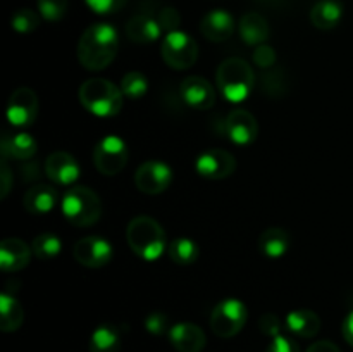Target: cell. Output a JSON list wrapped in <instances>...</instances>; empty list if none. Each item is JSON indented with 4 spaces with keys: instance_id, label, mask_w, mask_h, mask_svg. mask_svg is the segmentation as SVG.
Segmentation results:
<instances>
[{
    "instance_id": "4fadbf2b",
    "label": "cell",
    "mask_w": 353,
    "mask_h": 352,
    "mask_svg": "<svg viewBox=\"0 0 353 352\" xmlns=\"http://www.w3.org/2000/svg\"><path fill=\"white\" fill-rule=\"evenodd\" d=\"M228 138L236 145L254 144L259 135V123L254 114L247 109H233L224 123Z\"/></svg>"
},
{
    "instance_id": "30bf717a",
    "label": "cell",
    "mask_w": 353,
    "mask_h": 352,
    "mask_svg": "<svg viewBox=\"0 0 353 352\" xmlns=\"http://www.w3.org/2000/svg\"><path fill=\"white\" fill-rule=\"evenodd\" d=\"M172 182V169L162 161H145L134 173V185L141 193L159 195Z\"/></svg>"
},
{
    "instance_id": "8fae6325",
    "label": "cell",
    "mask_w": 353,
    "mask_h": 352,
    "mask_svg": "<svg viewBox=\"0 0 353 352\" xmlns=\"http://www.w3.org/2000/svg\"><path fill=\"white\" fill-rule=\"evenodd\" d=\"M112 254V244L103 237H95V235L81 238L72 247V255L76 261L92 269L109 264Z\"/></svg>"
},
{
    "instance_id": "9c48e42d",
    "label": "cell",
    "mask_w": 353,
    "mask_h": 352,
    "mask_svg": "<svg viewBox=\"0 0 353 352\" xmlns=\"http://www.w3.org/2000/svg\"><path fill=\"white\" fill-rule=\"evenodd\" d=\"M38 109H40V102H38L37 93L28 86H21L10 93L9 102H7V121L17 128L31 126L37 119Z\"/></svg>"
},
{
    "instance_id": "d590c367",
    "label": "cell",
    "mask_w": 353,
    "mask_h": 352,
    "mask_svg": "<svg viewBox=\"0 0 353 352\" xmlns=\"http://www.w3.org/2000/svg\"><path fill=\"white\" fill-rule=\"evenodd\" d=\"M86 6L97 14H112L124 7L128 0H85Z\"/></svg>"
},
{
    "instance_id": "44dd1931",
    "label": "cell",
    "mask_w": 353,
    "mask_h": 352,
    "mask_svg": "<svg viewBox=\"0 0 353 352\" xmlns=\"http://www.w3.org/2000/svg\"><path fill=\"white\" fill-rule=\"evenodd\" d=\"M292 245V237L285 228L272 226L259 237V251L268 259H281Z\"/></svg>"
},
{
    "instance_id": "603a6c76",
    "label": "cell",
    "mask_w": 353,
    "mask_h": 352,
    "mask_svg": "<svg viewBox=\"0 0 353 352\" xmlns=\"http://www.w3.org/2000/svg\"><path fill=\"white\" fill-rule=\"evenodd\" d=\"M2 157H12L17 161H28L37 154V140L28 133H14L3 135L2 145Z\"/></svg>"
},
{
    "instance_id": "7c38bea8",
    "label": "cell",
    "mask_w": 353,
    "mask_h": 352,
    "mask_svg": "<svg viewBox=\"0 0 353 352\" xmlns=\"http://www.w3.org/2000/svg\"><path fill=\"white\" fill-rule=\"evenodd\" d=\"M195 169L202 178L224 179L236 169V159L223 148H209L199 155Z\"/></svg>"
},
{
    "instance_id": "1f68e13d",
    "label": "cell",
    "mask_w": 353,
    "mask_h": 352,
    "mask_svg": "<svg viewBox=\"0 0 353 352\" xmlns=\"http://www.w3.org/2000/svg\"><path fill=\"white\" fill-rule=\"evenodd\" d=\"M38 12L45 21H61L68 12L69 0H37Z\"/></svg>"
},
{
    "instance_id": "d4e9b609",
    "label": "cell",
    "mask_w": 353,
    "mask_h": 352,
    "mask_svg": "<svg viewBox=\"0 0 353 352\" xmlns=\"http://www.w3.org/2000/svg\"><path fill=\"white\" fill-rule=\"evenodd\" d=\"M286 328L296 337L312 338L321 330V317L310 309H296L286 316Z\"/></svg>"
},
{
    "instance_id": "74e56055",
    "label": "cell",
    "mask_w": 353,
    "mask_h": 352,
    "mask_svg": "<svg viewBox=\"0 0 353 352\" xmlns=\"http://www.w3.org/2000/svg\"><path fill=\"white\" fill-rule=\"evenodd\" d=\"M265 352H300V347L293 338L281 333L278 335V337L272 338V342L269 344L268 351Z\"/></svg>"
},
{
    "instance_id": "ba28073f",
    "label": "cell",
    "mask_w": 353,
    "mask_h": 352,
    "mask_svg": "<svg viewBox=\"0 0 353 352\" xmlns=\"http://www.w3.org/2000/svg\"><path fill=\"white\" fill-rule=\"evenodd\" d=\"M128 145L116 135H107L93 148V164L103 176H116L128 164Z\"/></svg>"
},
{
    "instance_id": "b9f144b4",
    "label": "cell",
    "mask_w": 353,
    "mask_h": 352,
    "mask_svg": "<svg viewBox=\"0 0 353 352\" xmlns=\"http://www.w3.org/2000/svg\"><path fill=\"white\" fill-rule=\"evenodd\" d=\"M257 2L265 3V6H279V3H281L283 0H257Z\"/></svg>"
},
{
    "instance_id": "f35d334b",
    "label": "cell",
    "mask_w": 353,
    "mask_h": 352,
    "mask_svg": "<svg viewBox=\"0 0 353 352\" xmlns=\"http://www.w3.org/2000/svg\"><path fill=\"white\" fill-rule=\"evenodd\" d=\"M0 199H6L10 192V186H12V173H10L9 164H7V159L2 157V164H0Z\"/></svg>"
},
{
    "instance_id": "2e32d148",
    "label": "cell",
    "mask_w": 353,
    "mask_h": 352,
    "mask_svg": "<svg viewBox=\"0 0 353 352\" xmlns=\"http://www.w3.org/2000/svg\"><path fill=\"white\" fill-rule=\"evenodd\" d=\"M31 248L21 238H6L0 244V269L16 273L26 268L31 261Z\"/></svg>"
},
{
    "instance_id": "cb8c5ba5",
    "label": "cell",
    "mask_w": 353,
    "mask_h": 352,
    "mask_svg": "<svg viewBox=\"0 0 353 352\" xmlns=\"http://www.w3.org/2000/svg\"><path fill=\"white\" fill-rule=\"evenodd\" d=\"M343 17V6L336 0H321L310 10V21L317 30H333Z\"/></svg>"
},
{
    "instance_id": "3957f363",
    "label": "cell",
    "mask_w": 353,
    "mask_h": 352,
    "mask_svg": "<svg viewBox=\"0 0 353 352\" xmlns=\"http://www.w3.org/2000/svg\"><path fill=\"white\" fill-rule=\"evenodd\" d=\"M216 83L224 99L233 104H240L247 100L254 90V69L245 59H224L216 71Z\"/></svg>"
},
{
    "instance_id": "8d00e7d4",
    "label": "cell",
    "mask_w": 353,
    "mask_h": 352,
    "mask_svg": "<svg viewBox=\"0 0 353 352\" xmlns=\"http://www.w3.org/2000/svg\"><path fill=\"white\" fill-rule=\"evenodd\" d=\"M259 328H261L262 333L268 335V337L274 338L278 337V335H281V321H279V317L272 313L264 314V316L261 317Z\"/></svg>"
},
{
    "instance_id": "277c9868",
    "label": "cell",
    "mask_w": 353,
    "mask_h": 352,
    "mask_svg": "<svg viewBox=\"0 0 353 352\" xmlns=\"http://www.w3.org/2000/svg\"><path fill=\"white\" fill-rule=\"evenodd\" d=\"M81 106L99 117H112L123 109V92L105 78H90L78 90Z\"/></svg>"
},
{
    "instance_id": "836d02e7",
    "label": "cell",
    "mask_w": 353,
    "mask_h": 352,
    "mask_svg": "<svg viewBox=\"0 0 353 352\" xmlns=\"http://www.w3.org/2000/svg\"><path fill=\"white\" fill-rule=\"evenodd\" d=\"M145 330L150 335L161 337V335L169 333V317L164 313H150L145 317Z\"/></svg>"
},
{
    "instance_id": "4dcf8cb0",
    "label": "cell",
    "mask_w": 353,
    "mask_h": 352,
    "mask_svg": "<svg viewBox=\"0 0 353 352\" xmlns=\"http://www.w3.org/2000/svg\"><path fill=\"white\" fill-rule=\"evenodd\" d=\"M10 26L17 33H33L40 26V14L31 9H17L10 17Z\"/></svg>"
},
{
    "instance_id": "f546056e",
    "label": "cell",
    "mask_w": 353,
    "mask_h": 352,
    "mask_svg": "<svg viewBox=\"0 0 353 352\" xmlns=\"http://www.w3.org/2000/svg\"><path fill=\"white\" fill-rule=\"evenodd\" d=\"M119 88L128 99H141L148 92V81L141 72L130 71L123 76Z\"/></svg>"
},
{
    "instance_id": "52a82bcc",
    "label": "cell",
    "mask_w": 353,
    "mask_h": 352,
    "mask_svg": "<svg viewBox=\"0 0 353 352\" xmlns=\"http://www.w3.org/2000/svg\"><path fill=\"white\" fill-rule=\"evenodd\" d=\"M248 320V309L241 300L224 299L210 314V328L221 338H231L241 331Z\"/></svg>"
},
{
    "instance_id": "e0dca14e",
    "label": "cell",
    "mask_w": 353,
    "mask_h": 352,
    "mask_svg": "<svg viewBox=\"0 0 353 352\" xmlns=\"http://www.w3.org/2000/svg\"><path fill=\"white\" fill-rule=\"evenodd\" d=\"M200 31L207 40L214 41V43L226 41L234 31V19L228 10L214 9L202 17Z\"/></svg>"
},
{
    "instance_id": "e575fe53",
    "label": "cell",
    "mask_w": 353,
    "mask_h": 352,
    "mask_svg": "<svg viewBox=\"0 0 353 352\" xmlns=\"http://www.w3.org/2000/svg\"><path fill=\"white\" fill-rule=\"evenodd\" d=\"M157 21L159 24H161L162 31L171 33V31H178L179 24H181V16H179L178 10L172 9V7H164V9H161V12H159Z\"/></svg>"
},
{
    "instance_id": "ffe728a7",
    "label": "cell",
    "mask_w": 353,
    "mask_h": 352,
    "mask_svg": "<svg viewBox=\"0 0 353 352\" xmlns=\"http://www.w3.org/2000/svg\"><path fill=\"white\" fill-rule=\"evenodd\" d=\"M24 209L34 216L48 214L57 204V190L50 185H34L24 193L23 197Z\"/></svg>"
},
{
    "instance_id": "d6986e66",
    "label": "cell",
    "mask_w": 353,
    "mask_h": 352,
    "mask_svg": "<svg viewBox=\"0 0 353 352\" xmlns=\"http://www.w3.org/2000/svg\"><path fill=\"white\" fill-rule=\"evenodd\" d=\"M126 35L134 43H152L162 35L157 17L150 14H137L126 24Z\"/></svg>"
},
{
    "instance_id": "7402d4cb",
    "label": "cell",
    "mask_w": 353,
    "mask_h": 352,
    "mask_svg": "<svg viewBox=\"0 0 353 352\" xmlns=\"http://www.w3.org/2000/svg\"><path fill=\"white\" fill-rule=\"evenodd\" d=\"M238 31H240L241 40L252 47L265 43L269 38V23L262 14L259 12H247L241 16L238 23Z\"/></svg>"
},
{
    "instance_id": "5b68a950",
    "label": "cell",
    "mask_w": 353,
    "mask_h": 352,
    "mask_svg": "<svg viewBox=\"0 0 353 352\" xmlns=\"http://www.w3.org/2000/svg\"><path fill=\"white\" fill-rule=\"evenodd\" d=\"M62 214L71 224L88 228L102 216V200L88 186H72L62 197Z\"/></svg>"
},
{
    "instance_id": "60d3db41",
    "label": "cell",
    "mask_w": 353,
    "mask_h": 352,
    "mask_svg": "<svg viewBox=\"0 0 353 352\" xmlns=\"http://www.w3.org/2000/svg\"><path fill=\"white\" fill-rule=\"evenodd\" d=\"M341 331H343L345 340H347L348 344H350L353 347V311L343 320V326H341Z\"/></svg>"
},
{
    "instance_id": "d6a6232c",
    "label": "cell",
    "mask_w": 353,
    "mask_h": 352,
    "mask_svg": "<svg viewBox=\"0 0 353 352\" xmlns=\"http://www.w3.org/2000/svg\"><path fill=\"white\" fill-rule=\"evenodd\" d=\"M252 59H254L255 66H259L261 69H265V71H268V69L274 68L276 66L278 55H276V50L271 47V45L262 43L259 45V47H255Z\"/></svg>"
},
{
    "instance_id": "4316f807",
    "label": "cell",
    "mask_w": 353,
    "mask_h": 352,
    "mask_svg": "<svg viewBox=\"0 0 353 352\" xmlns=\"http://www.w3.org/2000/svg\"><path fill=\"white\" fill-rule=\"evenodd\" d=\"M123 337L114 324H100L90 338V352H121Z\"/></svg>"
},
{
    "instance_id": "6da1fadb",
    "label": "cell",
    "mask_w": 353,
    "mask_h": 352,
    "mask_svg": "<svg viewBox=\"0 0 353 352\" xmlns=\"http://www.w3.org/2000/svg\"><path fill=\"white\" fill-rule=\"evenodd\" d=\"M119 35L107 23H95L83 31L78 41V61L88 71H102L116 59Z\"/></svg>"
},
{
    "instance_id": "f1b7e54d",
    "label": "cell",
    "mask_w": 353,
    "mask_h": 352,
    "mask_svg": "<svg viewBox=\"0 0 353 352\" xmlns=\"http://www.w3.org/2000/svg\"><path fill=\"white\" fill-rule=\"evenodd\" d=\"M31 251L34 257L40 261H52L61 254L62 242L54 233H40L31 242Z\"/></svg>"
},
{
    "instance_id": "83f0119b",
    "label": "cell",
    "mask_w": 353,
    "mask_h": 352,
    "mask_svg": "<svg viewBox=\"0 0 353 352\" xmlns=\"http://www.w3.org/2000/svg\"><path fill=\"white\" fill-rule=\"evenodd\" d=\"M199 245L192 240V238H176L168 245V255L174 264L188 266L199 259Z\"/></svg>"
},
{
    "instance_id": "9a60e30c",
    "label": "cell",
    "mask_w": 353,
    "mask_h": 352,
    "mask_svg": "<svg viewBox=\"0 0 353 352\" xmlns=\"http://www.w3.org/2000/svg\"><path fill=\"white\" fill-rule=\"evenodd\" d=\"M79 173L78 161L69 152H52L45 161V175L57 185H71L79 178Z\"/></svg>"
},
{
    "instance_id": "484cf974",
    "label": "cell",
    "mask_w": 353,
    "mask_h": 352,
    "mask_svg": "<svg viewBox=\"0 0 353 352\" xmlns=\"http://www.w3.org/2000/svg\"><path fill=\"white\" fill-rule=\"evenodd\" d=\"M24 321V311L17 299L10 293H0V330L10 333L19 330Z\"/></svg>"
},
{
    "instance_id": "8992f818",
    "label": "cell",
    "mask_w": 353,
    "mask_h": 352,
    "mask_svg": "<svg viewBox=\"0 0 353 352\" xmlns=\"http://www.w3.org/2000/svg\"><path fill=\"white\" fill-rule=\"evenodd\" d=\"M162 59L165 64L178 71L190 69L199 59V45L185 31H171L165 35L161 45Z\"/></svg>"
},
{
    "instance_id": "ab89813d",
    "label": "cell",
    "mask_w": 353,
    "mask_h": 352,
    "mask_svg": "<svg viewBox=\"0 0 353 352\" xmlns=\"http://www.w3.org/2000/svg\"><path fill=\"white\" fill-rule=\"evenodd\" d=\"M305 352H341V351L338 349L336 344H333V342L319 340V342H316V344L310 345Z\"/></svg>"
},
{
    "instance_id": "5bb4252c",
    "label": "cell",
    "mask_w": 353,
    "mask_h": 352,
    "mask_svg": "<svg viewBox=\"0 0 353 352\" xmlns=\"http://www.w3.org/2000/svg\"><path fill=\"white\" fill-rule=\"evenodd\" d=\"M183 100L193 109H210L216 104V90L202 76H188L179 86Z\"/></svg>"
},
{
    "instance_id": "7a4b0ae2",
    "label": "cell",
    "mask_w": 353,
    "mask_h": 352,
    "mask_svg": "<svg viewBox=\"0 0 353 352\" xmlns=\"http://www.w3.org/2000/svg\"><path fill=\"white\" fill-rule=\"evenodd\" d=\"M126 240L131 251L145 261H157L168 248L164 230L150 216L133 217L128 224Z\"/></svg>"
},
{
    "instance_id": "ac0fdd59",
    "label": "cell",
    "mask_w": 353,
    "mask_h": 352,
    "mask_svg": "<svg viewBox=\"0 0 353 352\" xmlns=\"http://www.w3.org/2000/svg\"><path fill=\"white\" fill-rule=\"evenodd\" d=\"M169 340L179 352H202L205 347V333L195 323H178L169 330Z\"/></svg>"
}]
</instances>
